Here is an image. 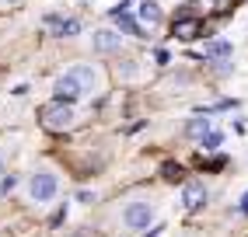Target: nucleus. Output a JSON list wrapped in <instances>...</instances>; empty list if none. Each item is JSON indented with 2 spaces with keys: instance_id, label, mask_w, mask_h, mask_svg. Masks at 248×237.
<instances>
[{
  "instance_id": "10",
  "label": "nucleus",
  "mask_w": 248,
  "mask_h": 237,
  "mask_svg": "<svg viewBox=\"0 0 248 237\" xmlns=\"http://www.w3.org/2000/svg\"><path fill=\"white\" fill-rule=\"evenodd\" d=\"M203 56L206 59H227L231 56V42H224V39H217V42H206V49H203Z\"/></svg>"
},
{
  "instance_id": "4",
  "label": "nucleus",
  "mask_w": 248,
  "mask_h": 237,
  "mask_svg": "<svg viewBox=\"0 0 248 237\" xmlns=\"http://www.w3.org/2000/svg\"><path fill=\"white\" fill-rule=\"evenodd\" d=\"M157 220V202H151V199H133V202H126L123 206V227L126 230H147Z\"/></svg>"
},
{
  "instance_id": "3",
  "label": "nucleus",
  "mask_w": 248,
  "mask_h": 237,
  "mask_svg": "<svg viewBox=\"0 0 248 237\" xmlns=\"http://www.w3.org/2000/svg\"><path fill=\"white\" fill-rule=\"evenodd\" d=\"M39 115H42V126H46L49 133H67V129L77 126V108H74V101L53 98L49 105H42Z\"/></svg>"
},
{
  "instance_id": "12",
  "label": "nucleus",
  "mask_w": 248,
  "mask_h": 237,
  "mask_svg": "<svg viewBox=\"0 0 248 237\" xmlns=\"http://www.w3.org/2000/svg\"><path fill=\"white\" fill-rule=\"evenodd\" d=\"M186 133L189 136H206L210 133V118H192V122L186 126Z\"/></svg>"
},
{
  "instance_id": "17",
  "label": "nucleus",
  "mask_w": 248,
  "mask_h": 237,
  "mask_svg": "<svg viewBox=\"0 0 248 237\" xmlns=\"http://www.w3.org/2000/svg\"><path fill=\"white\" fill-rule=\"evenodd\" d=\"M0 171H4V154H0Z\"/></svg>"
},
{
  "instance_id": "15",
  "label": "nucleus",
  "mask_w": 248,
  "mask_h": 237,
  "mask_svg": "<svg viewBox=\"0 0 248 237\" xmlns=\"http://www.w3.org/2000/svg\"><path fill=\"white\" fill-rule=\"evenodd\" d=\"M18 4H25V0H0V7H18Z\"/></svg>"
},
{
  "instance_id": "14",
  "label": "nucleus",
  "mask_w": 248,
  "mask_h": 237,
  "mask_svg": "<svg viewBox=\"0 0 248 237\" xmlns=\"http://www.w3.org/2000/svg\"><path fill=\"white\" fill-rule=\"evenodd\" d=\"M220 140H224L220 133H206V136H203V147H206V150H217V147H220Z\"/></svg>"
},
{
  "instance_id": "9",
  "label": "nucleus",
  "mask_w": 248,
  "mask_h": 237,
  "mask_svg": "<svg viewBox=\"0 0 248 237\" xmlns=\"http://www.w3.org/2000/svg\"><path fill=\"white\" fill-rule=\"evenodd\" d=\"M137 18H140V25H161V4L157 0H140V7H137Z\"/></svg>"
},
{
  "instance_id": "11",
  "label": "nucleus",
  "mask_w": 248,
  "mask_h": 237,
  "mask_svg": "<svg viewBox=\"0 0 248 237\" xmlns=\"http://www.w3.org/2000/svg\"><path fill=\"white\" fill-rule=\"evenodd\" d=\"M175 35H178V39H196V35H200V21H196V18L175 21Z\"/></svg>"
},
{
  "instance_id": "7",
  "label": "nucleus",
  "mask_w": 248,
  "mask_h": 237,
  "mask_svg": "<svg viewBox=\"0 0 248 237\" xmlns=\"http://www.w3.org/2000/svg\"><path fill=\"white\" fill-rule=\"evenodd\" d=\"M203 202H206V185H200V181H186V189H182V206L192 213V209H200Z\"/></svg>"
},
{
  "instance_id": "8",
  "label": "nucleus",
  "mask_w": 248,
  "mask_h": 237,
  "mask_svg": "<svg viewBox=\"0 0 248 237\" xmlns=\"http://www.w3.org/2000/svg\"><path fill=\"white\" fill-rule=\"evenodd\" d=\"M126 7H129V4H119V7L112 11V18H115V25H119L123 31H129V35H137V39H147V35H143V25L129 18V14H126Z\"/></svg>"
},
{
  "instance_id": "5",
  "label": "nucleus",
  "mask_w": 248,
  "mask_h": 237,
  "mask_svg": "<svg viewBox=\"0 0 248 237\" xmlns=\"http://www.w3.org/2000/svg\"><path fill=\"white\" fill-rule=\"evenodd\" d=\"M91 49H94L98 56H112V53H119V49H123V35L115 28H94Z\"/></svg>"
},
{
  "instance_id": "2",
  "label": "nucleus",
  "mask_w": 248,
  "mask_h": 237,
  "mask_svg": "<svg viewBox=\"0 0 248 237\" xmlns=\"http://www.w3.org/2000/svg\"><path fill=\"white\" fill-rule=\"evenodd\" d=\"M60 189L63 185H60V175L53 167H35L25 181V195H28L31 206H49V202L60 195Z\"/></svg>"
},
{
  "instance_id": "13",
  "label": "nucleus",
  "mask_w": 248,
  "mask_h": 237,
  "mask_svg": "<svg viewBox=\"0 0 248 237\" xmlns=\"http://www.w3.org/2000/svg\"><path fill=\"white\" fill-rule=\"evenodd\" d=\"M119 77H126V80L140 77V66H137V59H126V66H119Z\"/></svg>"
},
{
  "instance_id": "1",
  "label": "nucleus",
  "mask_w": 248,
  "mask_h": 237,
  "mask_svg": "<svg viewBox=\"0 0 248 237\" xmlns=\"http://www.w3.org/2000/svg\"><path fill=\"white\" fill-rule=\"evenodd\" d=\"M98 80L102 77H98V70L91 63H77V66H70V70H63L56 77L53 91H56L60 101H80V98H91L98 91Z\"/></svg>"
},
{
  "instance_id": "6",
  "label": "nucleus",
  "mask_w": 248,
  "mask_h": 237,
  "mask_svg": "<svg viewBox=\"0 0 248 237\" xmlns=\"http://www.w3.org/2000/svg\"><path fill=\"white\" fill-rule=\"evenodd\" d=\"M42 28L53 31V35H60V39L80 35V21H77V18H63V14H46V18H42Z\"/></svg>"
},
{
  "instance_id": "16",
  "label": "nucleus",
  "mask_w": 248,
  "mask_h": 237,
  "mask_svg": "<svg viewBox=\"0 0 248 237\" xmlns=\"http://www.w3.org/2000/svg\"><path fill=\"white\" fill-rule=\"evenodd\" d=\"M238 209H241V213H245V216H248V192H245V195H241V206H238Z\"/></svg>"
}]
</instances>
